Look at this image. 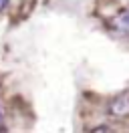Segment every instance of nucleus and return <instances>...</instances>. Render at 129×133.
Returning a JSON list of instances; mask_svg holds the SVG:
<instances>
[{"instance_id": "f257e3e1", "label": "nucleus", "mask_w": 129, "mask_h": 133, "mask_svg": "<svg viewBox=\"0 0 129 133\" xmlns=\"http://www.w3.org/2000/svg\"><path fill=\"white\" fill-rule=\"evenodd\" d=\"M111 113L115 115H127L129 113V95H121L111 103Z\"/></svg>"}, {"instance_id": "f03ea898", "label": "nucleus", "mask_w": 129, "mask_h": 133, "mask_svg": "<svg viewBox=\"0 0 129 133\" xmlns=\"http://www.w3.org/2000/svg\"><path fill=\"white\" fill-rule=\"evenodd\" d=\"M113 24H115V28H117V30L129 34V10H123L119 16H115Z\"/></svg>"}, {"instance_id": "7ed1b4c3", "label": "nucleus", "mask_w": 129, "mask_h": 133, "mask_svg": "<svg viewBox=\"0 0 129 133\" xmlns=\"http://www.w3.org/2000/svg\"><path fill=\"white\" fill-rule=\"evenodd\" d=\"M8 6V0H0V10H4Z\"/></svg>"}]
</instances>
